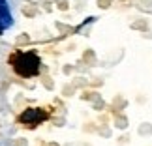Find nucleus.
I'll return each instance as SVG.
<instances>
[{
	"mask_svg": "<svg viewBox=\"0 0 152 146\" xmlns=\"http://www.w3.org/2000/svg\"><path fill=\"white\" fill-rule=\"evenodd\" d=\"M4 30H6V26H4V23H2V21H0V34H2Z\"/></svg>",
	"mask_w": 152,
	"mask_h": 146,
	"instance_id": "nucleus-4",
	"label": "nucleus"
},
{
	"mask_svg": "<svg viewBox=\"0 0 152 146\" xmlns=\"http://www.w3.org/2000/svg\"><path fill=\"white\" fill-rule=\"evenodd\" d=\"M10 66L23 79L36 77L42 69V60L34 51H15L10 56Z\"/></svg>",
	"mask_w": 152,
	"mask_h": 146,
	"instance_id": "nucleus-1",
	"label": "nucleus"
},
{
	"mask_svg": "<svg viewBox=\"0 0 152 146\" xmlns=\"http://www.w3.org/2000/svg\"><path fill=\"white\" fill-rule=\"evenodd\" d=\"M0 21L4 23L6 28H10L13 25V17H11V11H10V6H8V0H0Z\"/></svg>",
	"mask_w": 152,
	"mask_h": 146,
	"instance_id": "nucleus-3",
	"label": "nucleus"
},
{
	"mask_svg": "<svg viewBox=\"0 0 152 146\" xmlns=\"http://www.w3.org/2000/svg\"><path fill=\"white\" fill-rule=\"evenodd\" d=\"M47 118H49V113L43 110V109H26L25 113L19 116V122L28 126V127H36V126L42 124V122H45Z\"/></svg>",
	"mask_w": 152,
	"mask_h": 146,
	"instance_id": "nucleus-2",
	"label": "nucleus"
}]
</instances>
